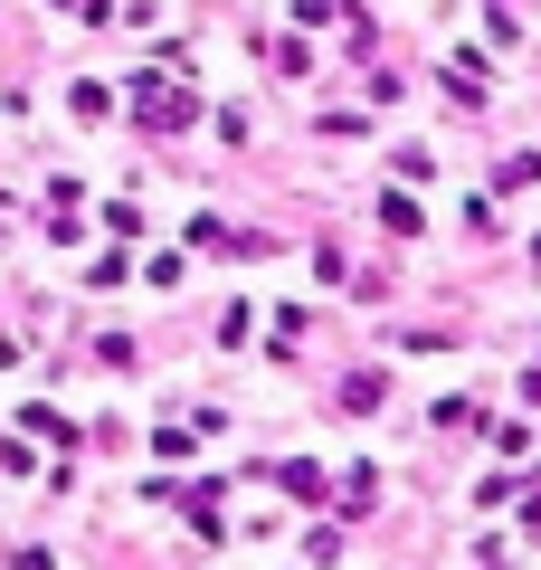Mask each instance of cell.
<instances>
[{
	"mask_svg": "<svg viewBox=\"0 0 541 570\" xmlns=\"http://www.w3.org/2000/svg\"><path fill=\"white\" fill-rule=\"evenodd\" d=\"M134 105H142V115L161 124V134H171V124H190V96H171L161 77H134Z\"/></svg>",
	"mask_w": 541,
	"mask_h": 570,
	"instance_id": "6da1fadb",
	"label": "cell"
}]
</instances>
